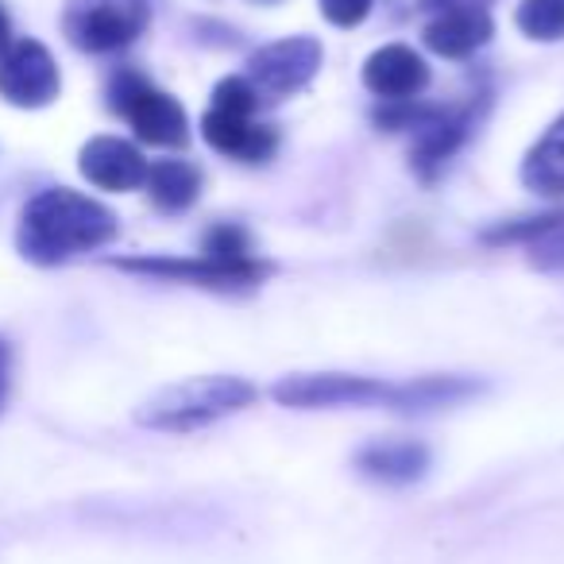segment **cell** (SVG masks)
Wrapping results in <instances>:
<instances>
[{"label": "cell", "instance_id": "obj_13", "mask_svg": "<svg viewBox=\"0 0 564 564\" xmlns=\"http://www.w3.org/2000/svg\"><path fill=\"white\" fill-rule=\"evenodd\" d=\"M487 243H525L530 263L538 271H564V209L545 217H525L484 232Z\"/></svg>", "mask_w": 564, "mask_h": 564}, {"label": "cell", "instance_id": "obj_6", "mask_svg": "<svg viewBox=\"0 0 564 564\" xmlns=\"http://www.w3.org/2000/svg\"><path fill=\"white\" fill-rule=\"evenodd\" d=\"M322 70V43L310 35H291V40L267 43L248 58V86L256 89L259 105H274L282 97L299 94Z\"/></svg>", "mask_w": 564, "mask_h": 564}, {"label": "cell", "instance_id": "obj_25", "mask_svg": "<svg viewBox=\"0 0 564 564\" xmlns=\"http://www.w3.org/2000/svg\"><path fill=\"white\" fill-rule=\"evenodd\" d=\"M9 43H12V20H9V12H4V4H0V55L9 51Z\"/></svg>", "mask_w": 564, "mask_h": 564}, {"label": "cell", "instance_id": "obj_1", "mask_svg": "<svg viewBox=\"0 0 564 564\" xmlns=\"http://www.w3.org/2000/svg\"><path fill=\"white\" fill-rule=\"evenodd\" d=\"M120 232L117 213L101 205L97 197H86L78 189H43L28 202L20 217L17 248L28 263L58 267L74 256H86L105 243H112Z\"/></svg>", "mask_w": 564, "mask_h": 564}, {"label": "cell", "instance_id": "obj_15", "mask_svg": "<svg viewBox=\"0 0 564 564\" xmlns=\"http://www.w3.org/2000/svg\"><path fill=\"white\" fill-rule=\"evenodd\" d=\"M356 468L379 484H414L430 468V453L417 441H379L356 456Z\"/></svg>", "mask_w": 564, "mask_h": 564}, {"label": "cell", "instance_id": "obj_23", "mask_svg": "<svg viewBox=\"0 0 564 564\" xmlns=\"http://www.w3.org/2000/svg\"><path fill=\"white\" fill-rule=\"evenodd\" d=\"M487 0H417L422 12H448V9H484Z\"/></svg>", "mask_w": 564, "mask_h": 564}, {"label": "cell", "instance_id": "obj_9", "mask_svg": "<svg viewBox=\"0 0 564 564\" xmlns=\"http://www.w3.org/2000/svg\"><path fill=\"white\" fill-rule=\"evenodd\" d=\"M63 89L55 55L40 40H17L0 55V97L17 109H43Z\"/></svg>", "mask_w": 564, "mask_h": 564}, {"label": "cell", "instance_id": "obj_8", "mask_svg": "<svg viewBox=\"0 0 564 564\" xmlns=\"http://www.w3.org/2000/svg\"><path fill=\"white\" fill-rule=\"evenodd\" d=\"M117 271L148 274V279L186 282V286H205V291H248L267 279L271 267L243 259V263H220V259H166V256H143V259H112Z\"/></svg>", "mask_w": 564, "mask_h": 564}, {"label": "cell", "instance_id": "obj_17", "mask_svg": "<svg viewBox=\"0 0 564 564\" xmlns=\"http://www.w3.org/2000/svg\"><path fill=\"white\" fill-rule=\"evenodd\" d=\"M148 197L155 209L163 213H186L189 205L202 194V171L186 159H159V163L148 166Z\"/></svg>", "mask_w": 564, "mask_h": 564}, {"label": "cell", "instance_id": "obj_24", "mask_svg": "<svg viewBox=\"0 0 564 564\" xmlns=\"http://www.w3.org/2000/svg\"><path fill=\"white\" fill-rule=\"evenodd\" d=\"M9 383H12V348L0 340V410L9 402Z\"/></svg>", "mask_w": 564, "mask_h": 564}, {"label": "cell", "instance_id": "obj_14", "mask_svg": "<svg viewBox=\"0 0 564 564\" xmlns=\"http://www.w3.org/2000/svg\"><path fill=\"white\" fill-rule=\"evenodd\" d=\"M495 35L487 9H448L425 24V47L445 58H468Z\"/></svg>", "mask_w": 564, "mask_h": 564}, {"label": "cell", "instance_id": "obj_5", "mask_svg": "<svg viewBox=\"0 0 564 564\" xmlns=\"http://www.w3.org/2000/svg\"><path fill=\"white\" fill-rule=\"evenodd\" d=\"M148 0H66L63 32L86 55H112L124 51L148 32Z\"/></svg>", "mask_w": 564, "mask_h": 564}, {"label": "cell", "instance_id": "obj_16", "mask_svg": "<svg viewBox=\"0 0 564 564\" xmlns=\"http://www.w3.org/2000/svg\"><path fill=\"white\" fill-rule=\"evenodd\" d=\"M484 383L464 376H425V379H410V383H394V402L391 410L399 414H430L441 406H456V402L471 399Z\"/></svg>", "mask_w": 564, "mask_h": 564}, {"label": "cell", "instance_id": "obj_11", "mask_svg": "<svg viewBox=\"0 0 564 564\" xmlns=\"http://www.w3.org/2000/svg\"><path fill=\"white\" fill-rule=\"evenodd\" d=\"M202 140L220 155H232L240 163H267L279 151V132L271 124H259L256 117H236L225 109H209L202 117Z\"/></svg>", "mask_w": 564, "mask_h": 564}, {"label": "cell", "instance_id": "obj_20", "mask_svg": "<svg viewBox=\"0 0 564 564\" xmlns=\"http://www.w3.org/2000/svg\"><path fill=\"white\" fill-rule=\"evenodd\" d=\"M202 251L220 263H243V259H251V236L240 225H213L205 232Z\"/></svg>", "mask_w": 564, "mask_h": 564}, {"label": "cell", "instance_id": "obj_4", "mask_svg": "<svg viewBox=\"0 0 564 564\" xmlns=\"http://www.w3.org/2000/svg\"><path fill=\"white\" fill-rule=\"evenodd\" d=\"M109 109L135 128L151 148H186L189 120L186 109L171 94L155 89L140 70H117L109 82Z\"/></svg>", "mask_w": 564, "mask_h": 564}, {"label": "cell", "instance_id": "obj_2", "mask_svg": "<svg viewBox=\"0 0 564 564\" xmlns=\"http://www.w3.org/2000/svg\"><path fill=\"white\" fill-rule=\"evenodd\" d=\"M376 124L391 128V132L410 128L414 132L410 163L425 182H433L476 128V97L460 105H417V97L414 101H383V109L376 112Z\"/></svg>", "mask_w": 564, "mask_h": 564}, {"label": "cell", "instance_id": "obj_18", "mask_svg": "<svg viewBox=\"0 0 564 564\" xmlns=\"http://www.w3.org/2000/svg\"><path fill=\"white\" fill-rule=\"evenodd\" d=\"M522 182L541 197H564V112L522 159Z\"/></svg>", "mask_w": 564, "mask_h": 564}, {"label": "cell", "instance_id": "obj_21", "mask_svg": "<svg viewBox=\"0 0 564 564\" xmlns=\"http://www.w3.org/2000/svg\"><path fill=\"white\" fill-rule=\"evenodd\" d=\"M213 109L236 112V117H256L259 97H256V89L248 86V78H225L213 89Z\"/></svg>", "mask_w": 564, "mask_h": 564}, {"label": "cell", "instance_id": "obj_19", "mask_svg": "<svg viewBox=\"0 0 564 564\" xmlns=\"http://www.w3.org/2000/svg\"><path fill=\"white\" fill-rule=\"evenodd\" d=\"M518 32L530 40L553 43L564 40V0H522L514 17Z\"/></svg>", "mask_w": 564, "mask_h": 564}, {"label": "cell", "instance_id": "obj_22", "mask_svg": "<svg viewBox=\"0 0 564 564\" xmlns=\"http://www.w3.org/2000/svg\"><path fill=\"white\" fill-rule=\"evenodd\" d=\"M317 4H322V17L329 20V24L356 28V24L368 20V12H371L376 0H317Z\"/></svg>", "mask_w": 564, "mask_h": 564}, {"label": "cell", "instance_id": "obj_3", "mask_svg": "<svg viewBox=\"0 0 564 564\" xmlns=\"http://www.w3.org/2000/svg\"><path fill=\"white\" fill-rule=\"evenodd\" d=\"M256 402V387L240 376H202L174 383L166 391H159L155 399H148L135 414V422L148 430H166V433H189L202 425L228 417L236 410Z\"/></svg>", "mask_w": 564, "mask_h": 564}, {"label": "cell", "instance_id": "obj_7", "mask_svg": "<svg viewBox=\"0 0 564 564\" xmlns=\"http://www.w3.org/2000/svg\"><path fill=\"white\" fill-rule=\"evenodd\" d=\"M274 402L294 410L322 406H391L394 383L371 376H345V371H322V376H286L274 383Z\"/></svg>", "mask_w": 564, "mask_h": 564}, {"label": "cell", "instance_id": "obj_12", "mask_svg": "<svg viewBox=\"0 0 564 564\" xmlns=\"http://www.w3.org/2000/svg\"><path fill=\"white\" fill-rule=\"evenodd\" d=\"M364 86L383 101H414L430 86V66L406 43H387L364 63Z\"/></svg>", "mask_w": 564, "mask_h": 564}, {"label": "cell", "instance_id": "obj_10", "mask_svg": "<svg viewBox=\"0 0 564 564\" xmlns=\"http://www.w3.org/2000/svg\"><path fill=\"white\" fill-rule=\"evenodd\" d=\"M78 166L97 189H112V194H128L140 189L148 178V159L140 155V148L120 135H94L82 148Z\"/></svg>", "mask_w": 564, "mask_h": 564}]
</instances>
